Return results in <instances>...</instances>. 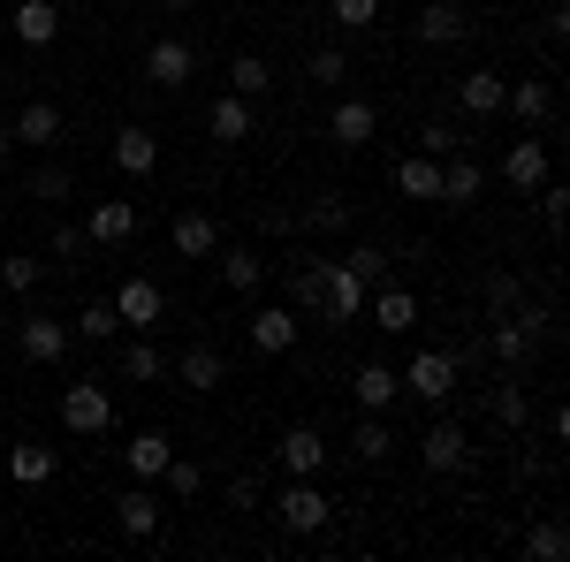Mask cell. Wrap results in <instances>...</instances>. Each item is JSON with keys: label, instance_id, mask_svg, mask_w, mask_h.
I'll use <instances>...</instances> for the list:
<instances>
[{"label": "cell", "instance_id": "52a82bcc", "mask_svg": "<svg viewBox=\"0 0 570 562\" xmlns=\"http://www.w3.org/2000/svg\"><path fill=\"white\" fill-rule=\"evenodd\" d=\"M357 312H365V282H357L351 266L327 259V282H320V319H327V327H351Z\"/></svg>", "mask_w": 570, "mask_h": 562}, {"label": "cell", "instance_id": "8d00e7d4", "mask_svg": "<svg viewBox=\"0 0 570 562\" xmlns=\"http://www.w3.org/2000/svg\"><path fill=\"white\" fill-rule=\"evenodd\" d=\"M69 335H85V343H115V335H122V312H115V304H85Z\"/></svg>", "mask_w": 570, "mask_h": 562}, {"label": "cell", "instance_id": "7a4b0ae2", "mask_svg": "<svg viewBox=\"0 0 570 562\" xmlns=\"http://www.w3.org/2000/svg\"><path fill=\"white\" fill-rule=\"evenodd\" d=\"M274 517H282V532H297V540H312V532H327V517H335V502L312 486V479H289L282 486V502H274Z\"/></svg>", "mask_w": 570, "mask_h": 562}, {"label": "cell", "instance_id": "ee69618b", "mask_svg": "<svg viewBox=\"0 0 570 562\" xmlns=\"http://www.w3.org/2000/svg\"><path fill=\"white\" fill-rule=\"evenodd\" d=\"M31 198H39V206H61V198H69V168H53V160H46V168L31 175Z\"/></svg>", "mask_w": 570, "mask_h": 562}, {"label": "cell", "instance_id": "5b68a950", "mask_svg": "<svg viewBox=\"0 0 570 562\" xmlns=\"http://www.w3.org/2000/svg\"><path fill=\"white\" fill-rule=\"evenodd\" d=\"M61 426L69 433H107L115 426V395L99 388V381H69V395H61Z\"/></svg>", "mask_w": 570, "mask_h": 562}, {"label": "cell", "instance_id": "f6af8a7d", "mask_svg": "<svg viewBox=\"0 0 570 562\" xmlns=\"http://www.w3.org/2000/svg\"><path fill=\"white\" fill-rule=\"evenodd\" d=\"M343 77H351V61H343L335 46H320V53H312V85H343Z\"/></svg>", "mask_w": 570, "mask_h": 562}, {"label": "cell", "instance_id": "681fc988", "mask_svg": "<svg viewBox=\"0 0 570 562\" xmlns=\"http://www.w3.org/2000/svg\"><path fill=\"white\" fill-rule=\"evenodd\" d=\"M0 160H8V122H0Z\"/></svg>", "mask_w": 570, "mask_h": 562}, {"label": "cell", "instance_id": "ffe728a7", "mask_svg": "<svg viewBox=\"0 0 570 562\" xmlns=\"http://www.w3.org/2000/svg\"><path fill=\"white\" fill-rule=\"evenodd\" d=\"M502 175H510L518 190H540V183H548V145H540V137H518V145L502 152Z\"/></svg>", "mask_w": 570, "mask_h": 562}, {"label": "cell", "instance_id": "8fae6325", "mask_svg": "<svg viewBox=\"0 0 570 562\" xmlns=\"http://www.w3.org/2000/svg\"><path fill=\"white\" fill-rule=\"evenodd\" d=\"M327 456H335V448H327V433H320V426H289V433H282V472H289V479H312Z\"/></svg>", "mask_w": 570, "mask_h": 562}, {"label": "cell", "instance_id": "60d3db41", "mask_svg": "<svg viewBox=\"0 0 570 562\" xmlns=\"http://www.w3.org/2000/svg\"><path fill=\"white\" fill-rule=\"evenodd\" d=\"M464 145H472V137L456 130V122H426V130H419V152H434V160H449V152H464Z\"/></svg>", "mask_w": 570, "mask_h": 562}, {"label": "cell", "instance_id": "ba28073f", "mask_svg": "<svg viewBox=\"0 0 570 562\" xmlns=\"http://www.w3.org/2000/svg\"><path fill=\"white\" fill-rule=\"evenodd\" d=\"M297 304H259L252 312V349H266V357H282V349H297Z\"/></svg>", "mask_w": 570, "mask_h": 562}, {"label": "cell", "instance_id": "d590c367", "mask_svg": "<svg viewBox=\"0 0 570 562\" xmlns=\"http://www.w3.org/2000/svg\"><path fill=\"white\" fill-rule=\"evenodd\" d=\"M122 381H168V357H160V343H145V335H137V343L122 349Z\"/></svg>", "mask_w": 570, "mask_h": 562}, {"label": "cell", "instance_id": "9a60e30c", "mask_svg": "<svg viewBox=\"0 0 570 562\" xmlns=\"http://www.w3.org/2000/svg\"><path fill=\"white\" fill-rule=\"evenodd\" d=\"M16 343H23V357H31V365H61V349L77 343V335H69V327H61V319H46V312H31V319H23V335H16Z\"/></svg>", "mask_w": 570, "mask_h": 562}, {"label": "cell", "instance_id": "ab89813d", "mask_svg": "<svg viewBox=\"0 0 570 562\" xmlns=\"http://www.w3.org/2000/svg\"><path fill=\"white\" fill-rule=\"evenodd\" d=\"M343 266H351L365 289H381V282H389V252H381V244H357V252H343Z\"/></svg>", "mask_w": 570, "mask_h": 562}, {"label": "cell", "instance_id": "603a6c76", "mask_svg": "<svg viewBox=\"0 0 570 562\" xmlns=\"http://www.w3.org/2000/svg\"><path fill=\"white\" fill-rule=\"evenodd\" d=\"M351 395H357V411H389L395 395H403V373H389V365H357Z\"/></svg>", "mask_w": 570, "mask_h": 562}, {"label": "cell", "instance_id": "bcb514c9", "mask_svg": "<svg viewBox=\"0 0 570 562\" xmlns=\"http://www.w3.org/2000/svg\"><path fill=\"white\" fill-rule=\"evenodd\" d=\"M518 297H525L518 274H487V304H494V312H518Z\"/></svg>", "mask_w": 570, "mask_h": 562}, {"label": "cell", "instance_id": "484cf974", "mask_svg": "<svg viewBox=\"0 0 570 562\" xmlns=\"http://www.w3.org/2000/svg\"><path fill=\"white\" fill-rule=\"evenodd\" d=\"M206 130H214L220 145H244V137H252V99L220 91V99H214V115H206Z\"/></svg>", "mask_w": 570, "mask_h": 562}, {"label": "cell", "instance_id": "d6a6232c", "mask_svg": "<svg viewBox=\"0 0 570 562\" xmlns=\"http://www.w3.org/2000/svg\"><path fill=\"white\" fill-rule=\"evenodd\" d=\"M228 91H236V99H259V91H274L266 53H236V61H228Z\"/></svg>", "mask_w": 570, "mask_h": 562}, {"label": "cell", "instance_id": "ac0fdd59", "mask_svg": "<svg viewBox=\"0 0 570 562\" xmlns=\"http://www.w3.org/2000/svg\"><path fill=\"white\" fill-rule=\"evenodd\" d=\"M176 373H183V388H190V395H214L220 381H228V357H220L214 343H190V349H183V365H176Z\"/></svg>", "mask_w": 570, "mask_h": 562}, {"label": "cell", "instance_id": "7402d4cb", "mask_svg": "<svg viewBox=\"0 0 570 562\" xmlns=\"http://www.w3.org/2000/svg\"><path fill=\"white\" fill-rule=\"evenodd\" d=\"M464 31H472V23H464L456 0H426V8H419V39H426V46H456Z\"/></svg>", "mask_w": 570, "mask_h": 562}, {"label": "cell", "instance_id": "816d5d0a", "mask_svg": "<svg viewBox=\"0 0 570 562\" xmlns=\"http://www.w3.org/2000/svg\"><path fill=\"white\" fill-rule=\"evenodd\" d=\"M0 252H8V228H0Z\"/></svg>", "mask_w": 570, "mask_h": 562}, {"label": "cell", "instance_id": "4dcf8cb0", "mask_svg": "<svg viewBox=\"0 0 570 562\" xmlns=\"http://www.w3.org/2000/svg\"><path fill=\"white\" fill-rule=\"evenodd\" d=\"M502 107H510L518 122H548V115H556V91L525 77V85H502Z\"/></svg>", "mask_w": 570, "mask_h": 562}, {"label": "cell", "instance_id": "d6986e66", "mask_svg": "<svg viewBox=\"0 0 570 562\" xmlns=\"http://www.w3.org/2000/svg\"><path fill=\"white\" fill-rule=\"evenodd\" d=\"M53 137H61V107H53V99H31V107L8 122V145H53Z\"/></svg>", "mask_w": 570, "mask_h": 562}, {"label": "cell", "instance_id": "e0dca14e", "mask_svg": "<svg viewBox=\"0 0 570 562\" xmlns=\"http://www.w3.org/2000/svg\"><path fill=\"white\" fill-rule=\"evenodd\" d=\"M115 168L122 175H153L160 168V137L145 130V122H122V130H115Z\"/></svg>", "mask_w": 570, "mask_h": 562}, {"label": "cell", "instance_id": "f35d334b", "mask_svg": "<svg viewBox=\"0 0 570 562\" xmlns=\"http://www.w3.org/2000/svg\"><path fill=\"white\" fill-rule=\"evenodd\" d=\"M0 289L31 297V289H39V259H31V252H0Z\"/></svg>", "mask_w": 570, "mask_h": 562}, {"label": "cell", "instance_id": "e575fe53", "mask_svg": "<svg viewBox=\"0 0 570 562\" xmlns=\"http://www.w3.org/2000/svg\"><path fill=\"white\" fill-rule=\"evenodd\" d=\"M343 220H351V198H335V190H320V198L305 206V220H297V228H312V236H335Z\"/></svg>", "mask_w": 570, "mask_h": 562}, {"label": "cell", "instance_id": "5bb4252c", "mask_svg": "<svg viewBox=\"0 0 570 562\" xmlns=\"http://www.w3.org/2000/svg\"><path fill=\"white\" fill-rule=\"evenodd\" d=\"M8 31L23 46H53L61 39V8H53V0H16V8H8Z\"/></svg>", "mask_w": 570, "mask_h": 562}, {"label": "cell", "instance_id": "7dc6e473", "mask_svg": "<svg viewBox=\"0 0 570 562\" xmlns=\"http://www.w3.org/2000/svg\"><path fill=\"white\" fill-rule=\"evenodd\" d=\"M53 259H61V266L85 259V228H77V220H61V228H53Z\"/></svg>", "mask_w": 570, "mask_h": 562}, {"label": "cell", "instance_id": "f546056e", "mask_svg": "<svg viewBox=\"0 0 570 562\" xmlns=\"http://www.w3.org/2000/svg\"><path fill=\"white\" fill-rule=\"evenodd\" d=\"M351 456H357V464H389V456H395V433L381 426V411H365V418H357V433H351Z\"/></svg>", "mask_w": 570, "mask_h": 562}, {"label": "cell", "instance_id": "74e56055", "mask_svg": "<svg viewBox=\"0 0 570 562\" xmlns=\"http://www.w3.org/2000/svg\"><path fill=\"white\" fill-rule=\"evenodd\" d=\"M220 282L252 297V289H259V282H266V259H259V252H228V259H220Z\"/></svg>", "mask_w": 570, "mask_h": 562}, {"label": "cell", "instance_id": "2e32d148", "mask_svg": "<svg viewBox=\"0 0 570 562\" xmlns=\"http://www.w3.org/2000/svg\"><path fill=\"white\" fill-rule=\"evenodd\" d=\"M115 524H122L130 540H153V532H160V494H153V479H137L130 494L115 502Z\"/></svg>", "mask_w": 570, "mask_h": 562}, {"label": "cell", "instance_id": "7c38bea8", "mask_svg": "<svg viewBox=\"0 0 570 562\" xmlns=\"http://www.w3.org/2000/svg\"><path fill=\"white\" fill-rule=\"evenodd\" d=\"M137 236V206L130 198H99L85 214V244H130Z\"/></svg>", "mask_w": 570, "mask_h": 562}, {"label": "cell", "instance_id": "7bdbcfd3", "mask_svg": "<svg viewBox=\"0 0 570 562\" xmlns=\"http://www.w3.org/2000/svg\"><path fill=\"white\" fill-rule=\"evenodd\" d=\"M168 494H176V502H190V494H198V486H206V472H198V464H190V456H168Z\"/></svg>", "mask_w": 570, "mask_h": 562}, {"label": "cell", "instance_id": "836d02e7", "mask_svg": "<svg viewBox=\"0 0 570 562\" xmlns=\"http://www.w3.org/2000/svg\"><path fill=\"white\" fill-rule=\"evenodd\" d=\"M525 555H532V562H563V555H570L563 517H540V524H532V532H525Z\"/></svg>", "mask_w": 570, "mask_h": 562}, {"label": "cell", "instance_id": "6da1fadb", "mask_svg": "<svg viewBox=\"0 0 570 562\" xmlns=\"http://www.w3.org/2000/svg\"><path fill=\"white\" fill-rule=\"evenodd\" d=\"M548 335V312H502L494 327H487V357H502V365H525L532 349Z\"/></svg>", "mask_w": 570, "mask_h": 562}, {"label": "cell", "instance_id": "4316f807", "mask_svg": "<svg viewBox=\"0 0 570 562\" xmlns=\"http://www.w3.org/2000/svg\"><path fill=\"white\" fill-rule=\"evenodd\" d=\"M395 190H403V198H441V160H434V152L395 160Z\"/></svg>", "mask_w": 570, "mask_h": 562}, {"label": "cell", "instance_id": "3957f363", "mask_svg": "<svg viewBox=\"0 0 570 562\" xmlns=\"http://www.w3.org/2000/svg\"><path fill=\"white\" fill-rule=\"evenodd\" d=\"M456 388H464V373H456V357H449V349H419V357H411V373H403V395H419V403H449Z\"/></svg>", "mask_w": 570, "mask_h": 562}, {"label": "cell", "instance_id": "30bf717a", "mask_svg": "<svg viewBox=\"0 0 570 562\" xmlns=\"http://www.w3.org/2000/svg\"><path fill=\"white\" fill-rule=\"evenodd\" d=\"M327 130H335L343 152H357V145H373V130H381V107H373V99H335Z\"/></svg>", "mask_w": 570, "mask_h": 562}, {"label": "cell", "instance_id": "44dd1931", "mask_svg": "<svg viewBox=\"0 0 570 562\" xmlns=\"http://www.w3.org/2000/svg\"><path fill=\"white\" fill-rule=\"evenodd\" d=\"M373 319H381V335H411V327H419V297L395 289V282H381V289H373Z\"/></svg>", "mask_w": 570, "mask_h": 562}, {"label": "cell", "instance_id": "c3c4849f", "mask_svg": "<svg viewBox=\"0 0 570 562\" xmlns=\"http://www.w3.org/2000/svg\"><path fill=\"white\" fill-rule=\"evenodd\" d=\"M563 183H556V175H548V183H540V220H548V228H563Z\"/></svg>", "mask_w": 570, "mask_h": 562}, {"label": "cell", "instance_id": "9c48e42d", "mask_svg": "<svg viewBox=\"0 0 570 562\" xmlns=\"http://www.w3.org/2000/svg\"><path fill=\"white\" fill-rule=\"evenodd\" d=\"M115 312H122V327H160L168 297H160V282H153V274H130V282L115 289Z\"/></svg>", "mask_w": 570, "mask_h": 562}, {"label": "cell", "instance_id": "d4e9b609", "mask_svg": "<svg viewBox=\"0 0 570 562\" xmlns=\"http://www.w3.org/2000/svg\"><path fill=\"white\" fill-rule=\"evenodd\" d=\"M168 456H176V441H168V433H137L130 448H122L130 479H160V472H168Z\"/></svg>", "mask_w": 570, "mask_h": 562}, {"label": "cell", "instance_id": "b9f144b4", "mask_svg": "<svg viewBox=\"0 0 570 562\" xmlns=\"http://www.w3.org/2000/svg\"><path fill=\"white\" fill-rule=\"evenodd\" d=\"M327 8H335L343 31H373V23H381V0H327Z\"/></svg>", "mask_w": 570, "mask_h": 562}, {"label": "cell", "instance_id": "f907efd6", "mask_svg": "<svg viewBox=\"0 0 570 562\" xmlns=\"http://www.w3.org/2000/svg\"><path fill=\"white\" fill-rule=\"evenodd\" d=\"M168 8H176V16H183V8H190V0H168Z\"/></svg>", "mask_w": 570, "mask_h": 562}, {"label": "cell", "instance_id": "f1b7e54d", "mask_svg": "<svg viewBox=\"0 0 570 562\" xmlns=\"http://www.w3.org/2000/svg\"><path fill=\"white\" fill-rule=\"evenodd\" d=\"M502 85H510V77H494V69H472V77L456 85L464 115H472V122H480V115H502Z\"/></svg>", "mask_w": 570, "mask_h": 562}, {"label": "cell", "instance_id": "4fadbf2b", "mask_svg": "<svg viewBox=\"0 0 570 562\" xmlns=\"http://www.w3.org/2000/svg\"><path fill=\"white\" fill-rule=\"evenodd\" d=\"M480 190H487V168H480V160H472V145L441 160V206H472Z\"/></svg>", "mask_w": 570, "mask_h": 562}, {"label": "cell", "instance_id": "1f68e13d", "mask_svg": "<svg viewBox=\"0 0 570 562\" xmlns=\"http://www.w3.org/2000/svg\"><path fill=\"white\" fill-rule=\"evenodd\" d=\"M487 418H494L502 433L525 426V381H494V388H487Z\"/></svg>", "mask_w": 570, "mask_h": 562}, {"label": "cell", "instance_id": "8992f818", "mask_svg": "<svg viewBox=\"0 0 570 562\" xmlns=\"http://www.w3.org/2000/svg\"><path fill=\"white\" fill-rule=\"evenodd\" d=\"M145 77H153L160 91H183L190 77H198V46L190 39H153L145 46Z\"/></svg>", "mask_w": 570, "mask_h": 562}, {"label": "cell", "instance_id": "83f0119b", "mask_svg": "<svg viewBox=\"0 0 570 562\" xmlns=\"http://www.w3.org/2000/svg\"><path fill=\"white\" fill-rule=\"evenodd\" d=\"M53 464H61V456H53V448H39V441H16V448H8V479H16V486H46V479H53Z\"/></svg>", "mask_w": 570, "mask_h": 562}, {"label": "cell", "instance_id": "cb8c5ba5", "mask_svg": "<svg viewBox=\"0 0 570 562\" xmlns=\"http://www.w3.org/2000/svg\"><path fill=\"white\" fill-rule=\"evenodd\" d=\"M168 236H176V252H183V259H214V252H220L214 214H176V228H168Z\"/></svg>", "mask_w": 570, "mask_h": 562}, {"label": "cell", "instance_id": "277c9868", "mask_svg": "<svg viewBox=\"0 0 570 562\" xmlns=\"http://www.w3.org/2000/svg\"><path fill=\"white\" fill-rule=\"evenodd\" d=\"M419 464H426L434 479L464 472V464H472V433L456 426V418H434V426H426V441H419Z\"/></svg>", "mask_w": 570, "mask_h": 562}]
</instances>
